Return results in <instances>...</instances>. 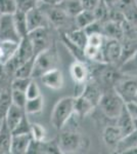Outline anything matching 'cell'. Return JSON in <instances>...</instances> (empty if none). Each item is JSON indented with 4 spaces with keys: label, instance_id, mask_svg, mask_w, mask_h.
Returning <instances> with one entry per match:
<instances>
[{
    "label": "cell",
    "instance_id": "cell-10",
    "mask_svg": "<svg viewBox=\"0 0 137 154\" xmlns=\"http://www.w3.org/2000/svg\"><path fill=\"white\" fill-rule=\"evenodd\" d=\"M26 19L29 32L37 28H41V27H49L48 20L45 14L38 5L26 12Z\"/></svg>",
    "mask_w": 137,
    "mask_h": 154
},
{
    "label": "cell",
    "instance_id": "cell-29",
    "mask_svg": "<svg viewBox=\"0 0 137 154\" xmlns=\"http://www.w3.org/2000/svg\"><path fill=\"white\" fill-rule=\"evenodd\" d=\"M93 14L95 17V20L98 22H106L109 20V6L108 5L104 0H99L98 3L93 9Z\"/></svg>",
    "mask_w": 137,
    "mask_h": 154
},
{
    "label": "cell",
    "instance_id": "cell-1",
    "mask_svg": "<svg viewBox=\"0 0 137 154\" xmlns=\"http://www.w3.org/2000/svg\"><path fill=\"white\" fill-rule=\"evenodd\" d=\"M125 105L126 103L123 99L119 96L114 88H112L103 89L97 107H99L104 117L108 118L109 120H113L115 123Z\"/></svg>",
    "mask_w": 137,
    "mask_h": 154
},
{
    "label": "cell",
    "instance_id": "cell-22",
    "mask_svg": "<svg viewBox=\"0 0 137 154\" xmlns=\"http://www.w3.org/2000/svg\"><path fill=\"white\" fill-rule=\"evenodd\" d=\"M12 19H13V23L16 26V29L21 36V38L26 37L28 35V26H27V19H26V12L22 11L19 9H16V11L12 14Z\"/></svg>",
    "mask_w": 137,
    "mask_h": 154
},
{
    "label": "cell",
    "instance_id": "cell-15",
    "mask_svg": "<svg viewBox=\"0 0 137 154\" xmlns=\"http://www.w3.org/2000/svg\"><path fill=\"white\" fill-rule=\"evenodd\" d=\"M32 140L30 134L12 135L10 144V153L12 154H25L27 153L29 144Z\"/></svg>",
    "mask_w": 137,
    "mask_h": 154
},
{
    "label": "cell",
    "instance_id": "cell-21",
    "mask_svg": "<svg viewBox=\"0 0 137 154\" xmlns=\"http://www.w3.org/2000/svg\"><path fill=\"white\" fill-rule=\"evenodd\" d=\"M55 5L58 6L61 11H64L72 18H75L79 12L83 11V6H82L80 0H61Z\"/></svg>",
    "mask_w": 137,
    "mask_h": 154
},
{
    "label": "cell",
    "instance_id": "cell-19",
    "mask_svg": "<svg viewBox=\"0 0 137 154\" xmlns=\"http://www.w3.org/2000/svg\"><path fill=\"white\" fill-rule=\"evenodd\" d=\"M12 133L6 125L5 119H3L0 125V154L10 153Z\"/></svg>",
    "mask_w": 137,
    "mask_h": 154
},
{
    "label": "cell",
    "instance_id": "cell-18",
    "mask_svg": "<svg viewBox=\"0 0 137 154\" xmlns=\"http://www.w3.org/2000/svg\"><path fill=\"white\" fill-rule=\"evenodd\" d=\"M26 114L25 109H22L19 107H17L14 104H10L9 107L7 108L6 114H5V122L8 125V128H10L11 131H13V128L19 125V122L21 121V119L23 118V116Z\"/></svg>",
    "mask_w": 137,
    "mask_h": 154
},
{
    "label": "cell",
    "instance_id": "cell-36",
    "mask_svg": "<svg viewBox=\"0 0 137 154\" xmlns=\"http://www.w3.org/2000/svg\"><path fill=\"white\" fill-rule=\"evenodd\" d=\"M104 40V36L101 33H92L88 35V39H87V44L95 48H101Z\"/></svg>",
    "mask_w": 137,
    "mask_h": 154
},
{
    "label": "cell",
    "instance_id": "cell-32",
    "mask_svg": "<svg viewBox=\"0 0 137 154\" xmlns=\"http://www.w3.org/2000/svg\"><path fill=\"white\" fill-rule=\"evenodd\" d=\"M16 9V0H0V14H13Z\"/></svg>",
    "mask_w": 137,
    "mask_h": 154
},
{
    "label": "cell",
    "instance_id": "cell-7",
    "mask_svg": "<svg viewBox=\"0 0 137 154\" xmlns=\"http://www.w3.org/2000/svg\"><path fill=\"white\" fill-rule=\"evenodd\" d=\"M28 38L32 44L35 56L52 45L49 27H41V28L32 30L28 33Z\"/></svg>",
    "mask_w": 137,
    "mask_h": 154
},
{
    "label": "cell",
    "instance_id": "cell-11",
    "mask_svg": "<svg viewBox=\"0 0 137 154\" xmlns=\"http://www.w3.org/2000/svg\"><path fill=\"white\" fill-rule=\"evenodd\" d=\"M123 14L124 18L132 26H137V1L136 0H119L115 6Z\"/></svg>",
    "mask_w": 137,
    "mask_h": 154
},
{
    "label": "cell",
    "instance_id": "cell-5",
    "mask_svg": "<svg viewBox=\"0 0 137 154\" xmlns=\"http://www.w3.org/2000/svg\"><path fill=\"white\" fill-rule=\"evenodd\" d=\"M75 97H66L55 104L51 113V125L56 131H61L74 114Z\"/></svg>",
    "mask_w": 137,
    "mask_h": 154
},
{
    "label": "cell",
    "instance_id": "cell-9",
    "mask_svg": "<svg viewBox=\"0 0 137 154\" xmlns=\"http://www.w3.org/2000/svg\"><path fill=\"white\" fill-rule=\"evenodd\" d=\"M114 88L125 103L133 102L137 91V78L123 76L116 83Z\"/></svg>",
    "mask_w": 137,
    "mask_h": 154
},
{
    "label": "cell",
    "instance_id": "cell-34",
    "mask_svg": "<svg viewBox=\"0 0 137 154\" xmlns=\"http://www.w3.org/2000/svg\"><path fill=\"white\" fill-rule=\"evenodd\" d=\"M25 94H26L27 100H31V99H35L37 97L41 96V91H40V88L37 84L36 81L32 78V80L30 81V83L27 86L26 91H25Z\"/></svg>",
    "mask_w": 137,
    "mask_h": 154
},
{
    "label": "cell",
    "instance_id": "cell-27",
    "mask_svg": "<svg viewBox=\"0 0 137 154\" xmlns=\"http://www.w3.org/2000/svg\"><path fill=\"white\" fill-rule=\"evenodd\" d=\"M119 68L124 74L137 71V48L119 66Z\"/></svg>",
    "mask_w": 137,
    "mask_h": 154
},
{
    "label": "cell",
    "instance_id": "cell-43",
    "mask_svg": "<svg viewBox=\"0 0 137 154\" xmlns=\"http://www.w3.org/2000/svg\"><path fill=\"white\" fill-rule=\"evenodd\" d=\"M35 1H37L39 3V2H41V1H43V0H35Z\"/></svg>",
    "mask_w": 137,
    "mask_h": 154
},
{
    "label": "cell",
    "instance_id": "cell-23",
    "mask_svg": "<svg viewBox=\"0 0 137 154\" xmlns=\"http://www.w3.org/2000/svg\"><path fill=\"white\" fill-rule=\"evenodd\" d=\"M19 43L11 41H0V64L2 66L16 53Z\"/></svg>",
    "mask_w": 137,
    "mask_h": 154
},
{
    "label": "cell",
    "instance_id": "cell-44",
    "mask_svg": "<svg viewBox=\"0 0 137 154\" xmlns=\"http://www.w3.org/2000/svg\"><path fill=\"white\" fill-rule=\"evenodd\" d=\"M1 67H2V65H1V64H0V68H1Z\"/></svg>",
    "mask_w": 137,
    "mask_h": 154
},
{
    "label": "cell",
    "instance_id": "cell-8",
    "mask_svg": "<svg viewBox=\"0 0 137 154\" xmlns=\"http://www.w3.org/2000/svg\"><path fill=\"white\" fill-rule=\"evenodd\" d=\"M21 36L17 33L13 23L12 14L0 16V41H11L19 43Z\"/></svg>",
    "mask_w": 137,
    "mask_h": 154
},
{
    "label": "cell",
    "instance_id": "cell-28",
    "mask_svg": "<svg viewBox=\"0 0 137 154\" xmlns=\"http://www.w3.org/2000/svg\"><path fill=\"white\" fill-rule=\"evenodd\" d=\"M35 57L31 58L28 61L22 64L19 68L14 71L13 77H22V78H32V73H33V66H34Z\"/></svg>",
    "mask_w": 137,
    "mask_h": 154
},
{
    "label": "cell",
    "instance_id": "cell-24",
    "mask_svg": "<svg viewBox=\"0 0 137 154\" xmlns=\"http://www.w3.org/2000/svg\"><path fill=\"white\" fill-rule=\"evenodd\" d=\"M95 21L96 20L95 17H94L93 11H88V9H83L74 18L75 26H76V28L79 29L86 28L87 26L94 23Z\"/></svg>",
    "mask_w": 137,
    "mask_h": 154
},
{
    "label": "cell",
    "instance_id": "cell-17",
    "mask_svg": "<svg viewBox=\"0 0 137 154\" xmlns=\"http://www.w3.org/2000/svg\"><path fill=\"white\" fill-rule=\"evenodd\" d=\"M115 125L120 128L122 135H123V138L129 134H131L132 131H134V125H133V119H132L130 113L127 110V107L123 108L121 114L119 115V117L116 119L115 121Z\"/></svg>",
    "mask_w": 137,
    "mask_h": 154
},
{
    "label": "cell",
    "instance_id": "cell-12",
    "mask_svg": "<svg viewBox=\"0 0 137 154\" xmlns=\"http://www.w3.org/2000/svg\"><path fill=\"white\" fill-rule=\"evenodd\" d=\"M70 74L75 83H86L90 79V68L87 62L76 60L70 67Z\"/></svg>",
    "mask_w": 137,
    "mask_h": 154
},
{
    "label": "cell",
    "instance_id": "cell-4",
    "mask_svg": "<svg viewBox=\"0 0 137 154\" xmlns=\"http://www.w3.org/2000/svg\"><path fill=\"white\" fill-rule=\"evenodd\" d=\"M59 64V56L55 44L44 49L35 56L32 78H40L45 72L57 68Z\"/></svg>",
    "mask_w": 137,
    "mask_h": 154
},
{
    "label": "cell",
    "instance_id": "cell-45",
    "mask_svg": "<svg viewBox=\"0 0 137 154\" xmlns=\"http://www.w3.org/2000/svg\"><path fill=\"white\" fill-rule=\"evenodd\" d=\"M0 16H1V14H0Z\"/></svg>",
    "mask_w": 137,
    "mask_h": 154
},
{
    "label": "cell",
    "instance_id": "cell-2",
    "mask_svg": "<svg viewBox=\"0 0 137 154\" xmlns=\"http://www.w3.org/2000/svg\"><path fill=\"white\" fill-rule=\"evenodd\" d=\"M38 6L45 14L49 25L57 30H61L63 33L76 28L74 18L68 16L55 4H48L46 2L41 1L38 3Z\"/></svg>",
    "mask_w": 137,
    "mask_h": 154
},
{
    "label": "cell",
    "instance_id": "cell-37",
    "mask_svg": "<svg viewBox=\"0 0 137 154\" xmlns=\"http://www.w3.org/2000/svg\"><path fill=\"white\" fill-rule=\"evenodd\" d=\"M16 2L17 9L25 12H27L31 8L38 5V2L35 1V0H16Z\"/></svg>",
    "mask_w": 137,
    "mask_h": 154
},
{
    "label": "cell",
    "instance_id": "cell-35",
    "mask_svg": "<svg viewBox=\"0 0 137 154\" xmlns=\"http://www.w3.org/2000/svg\"><path fill=\"white\" fill-rule=\"evenodd\" d=\"M32 78H22V77H13L10 82V89H16V91H25L30 83Z\"/></svg>",
    "mask_w": 137,
    "mask_h": 154
},
{
    "label": "cell",
    "instance_id": "cell-30",
    "mask_svg": "<svg viewBox=\"0 0 137 154\" xmlns=\"http://www.w3.org/2000/svg\"><path fill=\"white\" fill-rule=\"evenodd\" d=\"M30 135L35 141H43L46 138V131L44 126L39 123H31L30 125Z\"/></svg>",
    "mask_w": 137,
    "mask_h": 154
},
{
    "label": "cell",
    "instance_id": "cell-13",
    "mask_svg": "<svg viewBox=\"0 0 137 154\" xmlns=\"http://www.w3.org/2000/svg\"><path fill=\"white\" fill-rule=\"evenodd\" d=\"M40 79L44 85L53 91L61 89L64 86V75L58 67L45 72Z\"/></svg>",
    "mask_w": 137,
    "mask_h": 154
},
{
    "label": "cell",
    "instance_id": "cell-41",
    "mask_svg": "<svg viewBox=\"0 0 137 154\" xmlns=\"http://www.w3.org/2000/svg\"><path fill=\"white\" fill-rule=\"evenodd\" d=\"M133 119V125H134V130L137 131V118H132Z\"/></svg>",
    "mask_w": 137,
    "mask_h": 154
},
{
    "label": "cell",
    "instance_id": "cell-38",
    "mask_svg": "<svg viewBox=\"0 0 137 154\" xmlns=\"http://www.w3.org/2000/svg\"><path fill=\"white\" fill-rule=\"evenodd\" d=\"M98 1L99 0H80L83 9H88V11H93Z\"/></svg>",
    "mask_w": 137,
    "mask_h": 154
},
{
    "label": "cell",
    "instance_id": "cell-3",
    "mask_svg": "<svg viewBox=\"0 0 137 154\" xmlns=\"http://www.w3.org/2000/svg\"><path fill=\"white\" fill-rule=\"evenodd\" d=\"M57 137L61 153H76L89 147V140L78 130H61Z\"/></svg>",
    "mask_w": 137,
    "mask_h": 154
},
{
    "label": "cell",
    "instance_id": "cell-31",
    "mask_svg": "<svg viewBox=\"0 0 137 154\" xmlns=\"http://www.w3.org/2000/svg\"><path fill=\"white\" fill-rule=\"evenodd\" d=\"M10 98H11V103L16 105L17 107L22 109H25L27 102V97L25 91H16V89H11L10 91Z\"/></svg>",
    "mask_w": 137,
    "mask_h": 154
},
{
    "label": "cell",
    "instance_id": "cell-6",
    "mask_svg": "<svg viewBox=\"0 0 137 154\" xmlns=\"http://www.w3.org/2000/svg\"><path fill=\"white\" fill-rule=\"evenodd\" d=\"M101 51L104 63L120 66L122 54H123V42L118 39L104 37L101 45Z\"/></svg>",
    "mask_w": 137,
    "mask_h": 154
},
{
    "label": "cell",
    "instance_id": "cell-42",
    "mask_svg": "<svg viewBox=\"0 0 137 154\" xmlns=\"http://www.w3.org/2000/svg\"><path fill=\"white\" fill-rule=\"evenodd\" d=\"M2 89L3 88H0V97H1V94H2Z\"/></svg>",
    "mask_w": 137,
    "mask_h": 154
},
{
    "label": "cell",
    "instance_id": "cell-26",
    "mask_svg": "<svg viewBox=\"0 0 137 154\" xmlns=\"http://www.w3.org/2000/svg\"><path fill=\"white\" fill-rule=\"evenodd\" d=\"M10 86H6L2 89V94L0 97V125L2 120L5 118V114L7 111V108L11 104V98H10Z\"/></svg>",
    "mask_w": 137,
    "mask_h": 154
},
{
    "label": "cell",
    "instance_id": "cell-16",
    "mask_svg": "<svg viewBox=\"0 0 137 154\" xmlns=\"http://www.w3.org/2000/svg\"><path fill=\"white\" fill-rule=\"evenodd\" d=\"M122 138H123V135H122L120 128L115 123L109 125L104 128L103 133V142L106 143V145L108 147L115 148L118 145V143L122 140Z\"/></svg>",
    "mask_w": 137,
    "mask_h": 154
},
{
    "label": "cell",
    "instance_id": "cell-39",
    "mask_svg": "<svg viewBox=\"0 0 137 154\" xmlns=\"http://www.w3.org/2000/svg\"><path fill=\"white\" fill-rule=\"evenodd\" d=\"M126 107L128 112L130 113L132 118H137V103L136 102H129L126 103Z\"/></svg>",
    "mask_w": 137,
    "mask_h": 154
},
{
    "label": "cell",
    "instance_id": "cell-20",
    "mask_svg": "<svg viewBox=\"0 0 137 154\" xmlns=\"http://www.w3.org/2000/svg\"><path fill=\"white\" fill-rule=\"evenodd\" d=\"M63 34L72 42V43L75 44L76 46H78L79 48L84 49V48L86 46L88 35H87L86 32L84 31V29L75 28V29L70 30L68 32H64Z\"/></svg>",
    "mask_w": 137,
    "mask_h": 154
},
{
    "label": "cell",
    "instance_id": "cell-25",
    "mask_svg": "<svg viewBox=\"0 0 137 154\" xmlns=\"http://www.w3.org/2000/svg\"><path fill=\"white\" fill-rule=\"evenodd\" d=\"M44 107V99L42 96H39L35 99L27 100L25 111L27 114H38L43 111Z\"/></svg>",
    "mask_w": 137,
    "mask_h": 154
},
{
    "label": "cell",
    "instance_id": "cell-40",
    "mask_svg": "<svg viewBox=\"0 0 137 154\" xmlns=\"http://www.w3.org/2000/svg\"><path fill=\"white\" fill-rule=\"evenodd\" d=\"M61 1V0H43V2H46V3H48V4H57Z\"/></svg>",
    "mask_w": 137,
    "mask_h": 154
},
{
    "label": "cell",
    "instance_id": "cell-33",
    "mask_svg": "<svg viewBox=\"0 0 137 154\" xmlns=\"http://www.w3.org/2000/svg\"><path fill=\"white\" fill-rule=\"evenodd\" d=\"M30 125L31 122L28 119V114H25L23 118L21 119V121L19 122L16 128H13V131H11L12 135H21V134H30Z\"/></svg>",
    "mask_w": 137,
    "mask_h": 154
},
{
    "label": "cell",
    "instance_id": "cell-14",
    "mask_svg": "<svg viewBox=\"0 0 137 154\" xmlns=\"http://www.w3.org/2000/svg\"><path fill=\"white\" fill-rule=\"evenodd\" d=\"M123 23L115 22L112 20H106V22H103V28H101V33L106 38L118 39V40H124V29Z\"/></svg>",
    "mask_w": 137,
    "mask_h": 154
}]
</instances>
